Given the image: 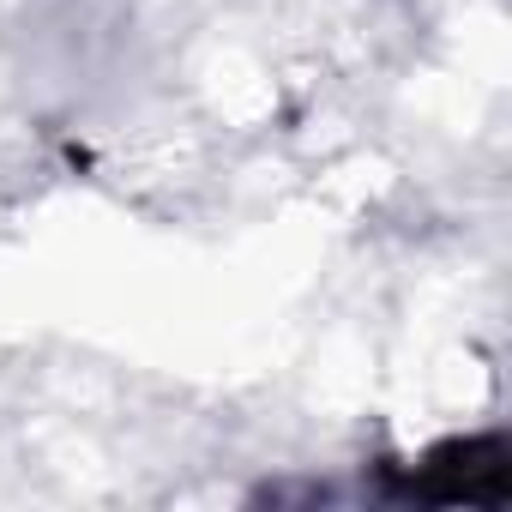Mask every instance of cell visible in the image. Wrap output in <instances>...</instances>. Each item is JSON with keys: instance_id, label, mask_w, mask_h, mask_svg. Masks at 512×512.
I'll use <instances>...</instances> for the list:
<instances>
[{"instance_id": "obj_1", "label": "cell", "mask_w": 512, "mask_h": 512, "mask_svg": "<svg viewBox=\"0 0 512 512\" xmlns=\"http://www.w3.org/2000/svg\"><path fill=\"white\" fill-rule=\"evenodd\" d=\"M500 440H458L440 446L422 476L410 482V494L422 500H500Z\"/></svg>"}]
</instances>
